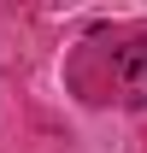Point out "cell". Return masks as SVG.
<instances>
[]
</instances>
